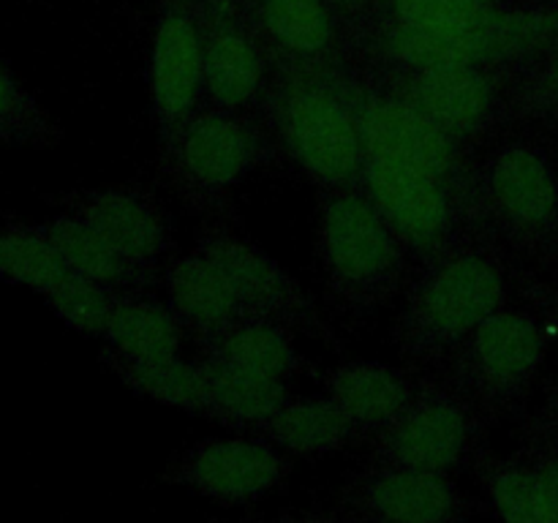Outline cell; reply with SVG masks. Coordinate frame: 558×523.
Instances as JSON below:
<instances>
[{"label": "cell", "instance_id": "6da1fadb", "mask_svg": "<svg viewBox=\"0 0 558 523\" xmlns=\"http://www.w3.org/2000/svg\"><path fill=\"white\" fill-rule=\"evenodd\" d=\"M270 118L289 156L316 183L327 188L360 185L365 147L341 76H289L272 93Z\"/></svg>", "mask_w": 558, "mask_h": 523}, {"label": "cell", "instance_id": "7a4b0ae2", "mask_svg": "<svg viewBox=\"0 0 558 523\" xmlns=\"http://www.w3.org/2000/svg\"><path fill=\"white\" fill-rule=\"evenodd\" d=\"M507 281L499 265L477 251H450L428 265L409 292L398 336L417 357L461 346L474 327L505 308Z\"/></svg>", "mask_w": 558, "mask_h": 523}, {"label": "cell", "instance_id": "3957f363", "mask_svg": "<svg viewBox=\"0 0 558 523\" xmlns=\"http://www.w3.org/2000/svg\"><path fill=\"white\" fill-rule=\"evenodd\" d=\"M341 85L357 114L365 156L407 163L441 180L456 194L466 221H488L480 194V174L469 169L456 136L396 93L376 90L347 76H341Z\"/></svg>", "mask_w": 558, "mask_h": 523}, {"label": "cell", "instance_id": "277c9868", "mask_svg": "<svg viewBox=\"0 0 558 523\" xmlns=\"http://www.w3.org/2000/svg\"><path fill=\"white\" fill-rule=\"evenodd\" d=\"M319 254L330 287L357 308H374L403 272V243L365 191L336 188L322 205Z\"/></svg>", "mask_w": 558, "mask_h": 523}, {"label": "cell", "instance_id": "5b68a950", "mask_svg": "<svg viewBox=\"0 0 558 523\" xmlns=\"http://www.w3.org/2000/svg\"><path fill=\"white\" fill-rule=\"evenodd\" d=\"M485 218L518 248L558 267V174L539 147H499L480 172Z\"/></svg>", "mask_w": 558, "mask_h": 523}, {"label": "cell", "instance_id": "8992f818", "mask_svg": "<svg viewBox=\"0 0 558 523\" xmlns=\"http://www.w3.org/2000/svg\"><path fill=\"white\" fill-rule=\"evenodd\" d=\"M360 185L403 248L428 262L456 251L458 223L466 221V216L441 180L407 163L365 156Z\"/></svg>", "mask_w": 558, "mask_h": 523}, {"label": "cell", "instance_id": "52a82bcc", "mask_svg": "<svg viewBox=\"0 0 558 523\" xmlns=\"http://www.w3.org/2000/svg\"><path fill=\"white\" fill-rule=\"evenodd\" d=\"M545 360V330L532 314L499 308L463 341L461 379L494 406L518 401Z\"/></svg>", "mask_w": 558, "mask_h": 523}, {"label": "cell", "instance_id": "ba28073f", "mask_svg": "<svg viewBox=\"0 0 558 523\" xmlns=\"http://www.w3.org/2000/svg\"><path fill=\"white\" fill-rule=\"evenodd\" d=\"M174 169L194 194L218 196L238 185L265 156V142L234 109L196 112L169 145Z\"/></svg>", "mask_w": 558, "mask_h": 523}, {"label": "cell", "instance_id": "9c48e42d", "mask_svg": "<svg viewBox=\"0 0 558 523\" xmlns=\"http://www.w3.org/2000/svg\"><path fill=\"white\" fill-rule=\"evenodd\" d=\"M150 98L163 145H172L205 93V36L185 9H167L153 33Z\"/></svg>", "mask_w": 558, "mask_h": 523}, {"label": "cell", "instance_id": "30bf717a", "mask_svg": "<svg viewBox=\"0 0 558 523\" xmlns=\"http://www.w3.org/2000/svg\"><path fill=\"white\" fill-rule=\"evenodd\" d=\"M387 90L428 114L456 139L480 134L499 109V82L490 65L392 69Z\"/></svg>", "mask_w": 558, "mask_h": 523}, {"label": "cell", "instance_id": "8fae6325", "mask_svg": "<svg viewBox=\"0 0 558 523\" xmlns=\"http://www.w3.org/2000/svg\"><path fill=\"white\" fill-rule=\"evenodd\" d=\"M469 436L466 406L445 390H425L381 430L379 455L396 466L447 474L466 455Z\"/></svg>", "mask_w": 558, "mask_h": 523}, {"label": "cell", "instance_id": "7c38bea8", "mask_svg": "<svg viewBox=\"0 0 558 523\" xmlns=\"http://www.w3.org/2000/svg\"><path fill=\"white\" fill-rule=\"evenodd\" d=\"M199 251L223 272L245 316H265L287 327L314 321V308L298 281L270 254L251 245L248 240L227 232H210L202 238Z\"/></svg>", "mask_w": 558, "mask_h": 523}, {"label": "cell", "instance_id": "4fadbf2b", "mask_svg": "<svg viewBox=\"0 0 558 523\" xmlns=\"http://www.w3.org/2000/svg\"><path fill=\"white\" fill-rule=\"evenodd\" d=\"M287 474L281 447L270 439H216L194 447L180 479L221 504H248L276 488Z\"/></svg>", "mask_w": 558, "mask_h": 523}, {"label": "cell", "instance_id": "5bb4252c", "mask_svg": "<svg viewBox=\"0 0 558 523\" xmlns=\"http://www.w3.org/2000/svg\"><path fill=\"white\" fill-rule=\"evenodd\" d=\"M357 507L385 523H447L461 518L463 501L445 474L385 463L360 485Z\"/></svg>", "mask_w": 558, "mask_h": 523}, {"label": "cell", "instance_id": "9a60e30c", "mask_svg": "<svg viewBox=\"0 0 558 523\" xmlns=\"http://www.w3.org/2000/svg\"><path fill=\"white\" fill-rule=\"evenodd\" d=\"M167 297L180 325L194 330L205 346L216 341L223 330L245 319L238 294L202 251L180 256L169 265Z\"/></svg>", "mask_w": 558, "mask_h": 523}, {"label": "cell", "instance_id": "2e32d148", "mask_svg": "<svg viewBox=\"0 0 558 523\" xmlns=\"http://www.w3.org/2000/svg\"><path fill=\"white\" fill-rule=\"evenodd\" d=\"M74 212L142 270H150L167 254L169 232L161 216L131 191L101 188L82 194Z\"/></svg>", "mask_w": 558, "mask_h": 523}, {"label": "cell", "instance_id": "e0dca14e", "mask_svg": "<svg viewBox=\"0 0 558 523\" xmlns=\"http://www.w3.org/2000/svg\"><path fill=\"white\" fill-rule=\"evenodd\" d=\"M325 385L327 396L360 430H385L414 398L412 381L379 360H349L336 365Z\"/></svg>", "mask_w": 558, "mask_h": 523}, {"label": "cell", "instance_id": "ac0fdd59", "mask_svg": "<svg viewBox=\"0 0 558 523\" xmlns=\"http://www.w3.org/2000/svg\"><path fill=\"white\" fill-rule=\"evenodd\" d=\"M259 430L265 439L294 455H327L347 447L360 428L327 396L287 401L259 425Z\"/></svg>", "mask_w": 558, "mask_h": 523}, {"label": "cell", "instance_id": "d6986e66", "mask_svg": "<svg viewBox=\"0 0 558 523\" xmlns=\"http://www.w3.org/2000/svg\"><path fill=\"white\" fill-rule=\"evenodd\" d=\"M265 82V60L248 33L218 25L205 36V93L216 107L234 109L254 101Z\"/></svg>", "mask_w": 558, "mask_h": 523}, {"label": "cell", "instance_id": "ffe728a7", "mask_svg": "<svg viewBox=\"0 0 558 523\" xmlns=\"http://www.w3.org/2000/svg\"><path fill=\"white\" fill-rule=\"evenodd\" d=\"M36 227L58 248V254L63 256L69 270L93 278L98 283H107L112 289L145 287L147 283V270L131 265L101 232H96L76 212L58 216L47 223H36Z\"/></svg>", "mask_w": 558, "mask_h": 523}, {"label": "cell", "instance_id": "44dd1931", "mask_svg": "<svg viewBox=\"0 0 558 523\" xmlns=\"http://www.w3.org/2000/svg\"><path fill=\"white\" fill-rule=\"evenodd\" d=\"M104 338L123 360H167L180 352L183 325L169 305L140 297H118Z\"/></svg>", "mask_w": 558, "mask_h": 523}, {"label": "cell", "instance_id": "7402d4cb", "mask_svg": "<svg viewBox=\"0 0 558 523\" xmlns=\"http://www.w3.org/2000/svg\"><path fill=\"white\" fill-rule=\"evenodd\" d=\"M379 52L392 69H441V65H496L494 49L477 36H445L425 27L392 22L379 36Z\"/></svg>", "mask_w": 558, "mask_h": 523}, {"label": "cell", "instance_id": "603a6c76", "mask_svg": "<svg viewBox=\"0 0 558 523\" xmlns=\"http://www.w3.org/2000/svg\"><path fill=\"white\" fill-rule=\"evenodd\" d=\"M207 357L276 379H287L300 365L287 325L265 316H245L223 330L216 341L207 343Z\"/></svg>", "mask_w": 558, "mask_h": 523}, {"label": "cell", "instance_id": "cb8c5ba5", "mask_svg": "<svg viewBox=\"0 0 558 523\" xmlns=\"http://www.w3.org/2000/svg\"><path fill=\"white\" fill-rule=\"evenodd\" d=\"M114 368L131 390L150 398V401L183 409L191 414H210L213 392L207 363H189V360H180L174 354V357L150 360V363L120 357Z\"/></svg>", "mask_w": 558, "mask_h": 523}, {"label": "cell", "instance_id": "d4e9b609", "mask_svg": "<svg viewBox=\"0 0 558 523\" xmlns=\"http://www.w3.org/2000/svg\"><path fill=\"white\" fill-rule=\"evenodd\" d=\"M205 363L207 370H210V417L232 425H254V428H259L270 414H276L289 401L283 379L238 368V365L221 363V360L213 357H207Z\"/></svg>", "mask_w": 558, "mask_h": 523}, {"label": "cell", "instance_id": "484cf974", "mask_svg": "<svg viewBox=\"0 0 558 523\" xmlns=\"http://www.w3.org/2000/svg\"><path fill=\"white\" fill-rule=\"evenodd\" d=\"M262 25L283 52L325 58L332 47V16L322 0H262Z\"/></svg>", "mask_w": 558, "mask_h": 523}, {"label": "cell", "instance_id": "4316f807", "mask_svg": "<svg viewBox=\"0 0 558 523\" xmlns=\"http://www.w3.org/2000/svg\"><path fill=\"white\" fill-rule=\"evenodd\" d=\"M69 272L47 234L38 227L14 223L0 229V276L47 297L54 283Z\"/></svg>", "mask_w": 558, "mask_h": 523}, {"label": "cell", "instance_id": "83f0119b", "mask_svg": "<svg viewBox=\"0 0 558 523\" xmlns=\"http://www.w3.org/2000/svg\"><path fill=\"white\" fill-rule=\"evenodd\" d=\"M47 300L49 305H52L54 314H58L65 325L74 327L76 332H85V336H104L118 294H114V289L107 287V283H98L93 281V278L69 270L58 283H54V289L47 294Z\"/></svg>", "mask_w": 558, "mask_h": 523}, {"label": "cell", "instance_id": "f1b7e54d", "mask_svg": "<svg viewBox=\"0 0 558 523\" xmlns=\"http://www.w3.org/2000/svg\"><path fill=\"white\" fill-rule=\"evenodd\" d=\"M488 499L507 523H548L534 463L505 461L488 472Z\"/></svg>", "mask_w": 558, "mask_h": 523}, {"label": "cell", "instance_id": "f546056e", "mask_svg": "<svg viewBox=\"0 0 558 523\" xmlns=\"http://www.w3.org/2000/svg\"><path fill=\"white\" fill-rule=\"evenodd\" d=\"M54 125L41 112L31 93L16 82L9 65L0 60V142L9 145H49Z\"/></svg>", "mask_w": 558, "mask_h": 523}, {"label": "cell", "instance_id": "4dcf8cb0", "mask_svg": "<svg viewBox=\"0 0 558 523\" xmlns=\"http://www.w3.org/2000/svg\"><path fill=\"white\" fill-rule=\"evenodd\" d=\"M558 112V44L545 65L526 76L510 101L512 118H550Z\"/></svg>", "mask_w": 558, "mask_h": 523}, {"label": "cell", "instance_id": "1f68e13d", "mask_svg": "<svg viewBox=\"0 0 558 523\" xmlns=\"http://www.w3.org/2000/svg\"><path fill=\"white\" fill-rule=\"evenodd\" d=\"M534 469H537L539 488H543L545 515L548 523H558V450H545L534 458Z\"/></svg>", "mask_w": 558, "mask_h": 523}, {"label": "cell", "instance_id": "d6a6232c", "mask_svg": "<svg viewBox=\"0 0 558 523\" xmlns=\"http://www.w3.org/2000/svg\"><path fill=\"white\" fill-rule=\"evenodd\" d=\"M545 434H548V441L554 450H558V381L550 390L548 406H545Z\"/></svg>", "mask_w": 558, "mask_h": 523}, {"label": "cell", "instance_id": "836d02e7", "mask_svg": "<svg viewBox=\"0 0 558 523\" xmlns=\"http://www.w3.org/2000/svg\"><path fill=\"white\" fill-rule=\"evenodd\" d=\"M537 297H539V303L545 305V311H548L550 321H554V327L558 332V292H545V289H537Z\"/></svg>", "mask_w": 558, "mask_h": 523}, {"label": "cell", "instance_id": "e575fe53", "mask_svg": "<svg viewBox=\"0 0 558 523\" xmlns=\"http://www.w3.org/2000/svg\"><path fill=\"white\" fill-rule=\"evenodd\" d=\"M548 120H550V123H554V125H556V131H558V112H556V114H550V118H548Z\"/></svg>", "mask_w": 558, "mask_h": 523}, {"label": "cell", "instance_id": "d590c367", "mask_svg": "<svg viewBox=\"0 0 558 523\" xmlns=\"http://www.w3.org/2000/svg\"><path fill=\"white\" fill-rule=\"evenodd\" d=\"M483 3H490V5H494V0H483Z\"/></svg>", "mask_w": 558, "mask_h": 523}]
</instances>
